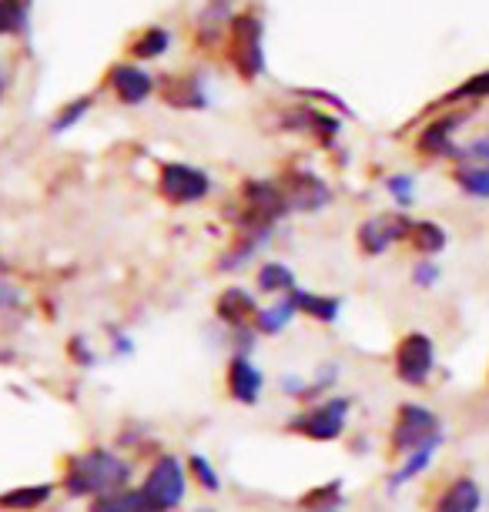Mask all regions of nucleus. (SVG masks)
Returning a JSON list of instances; mask_svg holds the SVG:
<instances>
[{
  "label": "nucleus",
  "mask_w": 489,
  "mask_h": 512,
  "mask_svg": "<svg viewBox=\"0 0 489 512\" xmlns=\"http://www.w3.org/2000/svg\"><path fill=\"white\" fill-rule=\"evenodd\" d=\"M128 482H131V462L104 446L84 449L78 456H71L61 472V486L71 499H98L108 496V492L128 489Z\"/></svg>",
  "instance_id": "nucleus-1"
},
{
  "label": "nucleus",
  "mask_w": 489,
  "mask_h": 512,
  "mask_svg": "<svg viewBox=\"0 0 489 512\" xmlns=\"http://www.w3.org/2000/svg\"><path fill=\"white\" fill-rule=\"evenodd\" d=\"M289 215V201L278 181L248 178L242 185V198H238V211H232V221L242 235H262L268 238L272 228Z\"/></svg>",
  "instance_id": "nucleus-2"
},
{
  "label": "nucleus",
  "mask_w": 489,
  "mask_h": 512,
  "mask_svg": "<svg viewBox=\"0 0 489 512\" xmlns=\"http://www.w3.org/2000/svg\"><path fill=\"white\" fill-rule=\"evenodd\" d=\"M352 399L349 395H329L312 409L299 412L289 419V432H299L309 442H335L345 432V419H349Z\"/></svg>",
  "instance_id": "nucleus-3"
},
{
  "label": "nucleus",
  "mask_w": 489,
  "mask_h": 512,
  "mask_svg": "<svg viewBox=\"0 0 489 512\" xmlns=\"http://www.w3.org/2000/svg\"><path fill=\"white\" fill-rule=\"evenodd\" d=\"M185 489H188L185 462L168 456V452L151 462L145 486H141V492L151 499V506H155L158 512H175L181 502H185Z\"/></svg>",
  "instance_id": "nucleus-4"
},
{
  "label": "nucleus",
  "mask_w": 489,
  "mask_h": 512,
  "mask_svg": "<svg viewBox=\"0 0 489 512\" xmlns=\"http://www.w3.org/2000/svg\"><path fill=\"white\" fill-rule=\"evenodd\" d=\"M443 439V425H439V415L433 409L419 402H406L399 405L396 412V425H392V449L409 456V452L423 449L426 442Z\"/></svg>",
  "instance_id": "nucleus-5"
},
{
  "label": "nucleus",
  "mask_w": 489,
  "mask_h": 512,
  "mask_svg": "<svg viewBox=\"0 0 489 512\" xmlns=\"http://www.w3.org/2000/svg\"><path fill=\"white\" fill-rule=\"evenodd\" d=\"M232 61L245 81L265 74V47H262V21L255 14L232 17Z\"/></svg>",
  "instance_id": "nucleus-6"
},
{
  "label": "nucleus",
  "mask_w": 489,
  "mask_h": 512,
  "mask_svg": "<svg viewBox=\"0 0 489 512\" xmlns=\"http://www.w3.org/2000/svg\"><path fill=\"white\" fill-rule=\"evenodd\" d=\"M436 369V345L433 338L426 332H409L402 335V342L396 345V375L399 382L412 385V389H419V385L429 382V375Z\"/></svg>",
  "instance_id": "nucleus-7"
},
{
  "label": "nucleus",
  "mask_w": 489,
  "mask_h": 512,
  "mask_svg": "<svg viewBox=\"0 0 489 512\" xmlns=\"http://www.w3.org/2000/svg\"><path fill=\"white\" fill-rule=\"evenodd\" d=\"M158 191H161V198L171 201V205H195V201L208 198V191H212V178H208L201 168L171 161L161 168Z\"/></svg>",
  "instance_id": "nucleus-8"
},
{
  "label": "nucleus",
  "mask_w": 489,
  "mask_h": 512,
  "mask_svg": "<svg viewBox=\"0 0 489 512\" xmlns=\"http://www.w3.org/2000/svg\"><path fill=\"white\" fill-rule=\"evenodd\" d=\"M285 201H289V211H322L332 201L329 185L315 175V171H289L282 181Z\"/></svg>",
  "instance_id": "nucleus-9"
},
{
  "label": "nucleus",
  "mask_w": 489,
  "mask_h": 512,
  "mask_svg": "<svg viewBox=\"0 0 489 512\" xmlns=\"http://www.w3.org/2000/svg\"><path fill=\"white\" fill-rule=\"evenodd\" d=\"M409 228H412V221L406 215H376L359 225V248L366 251V255H382V251H389L396 241L409 238Z\"/></svg>",
  "instance_id": "nucleus-10"
},
{
  "label": "nucleus",
  "mask_w": 489,
  "mask_h": 512,
  "mask_svg": "<svg viewBox=\"0 0 489 512\" xmlns=\"http://www.w3.org/2000/svg\"><path fill=\"white\" fill-rule=\"evenodd\" d=\"M225 389L238 405H258L262 389H265V375L252 359L232 355V359H228V369H225Z\"/></svg>",
  "instance_id": "nucleus-11"
},
{
  "label": "nucleus",
  "mask_w": 489,
  "mask_h": 512,
  "mask_svg": "<svg viewBox=\"0 0 489 512\" xmlns=\"http://www.w3.org/2000/svg\"><path fill=\"white\" fill-rule=\"evenodd\" d=\"M258 315V298L242 285H228L215 302V318L225 328H245L252 325Z\"/></svg>",
  "instance_id": "nucleus-12"
},
{
  "label": "nucleus",
  "mask_w": 489,
  "mask_h": 512,
  "mask_svg": "<svg viewBox=\"0 0 489 512\" xmlns=\"http://www.w3.org/2000/svg\"><path fill=\"white\" fill-rule=\"evenodd\" d=\"M111 91L118 94L124 104H141L151 98L155 81H151V74L141 71V67L118 64V67H111Z\"/></svg>",
  "instance_id": "nucleus-13"
},
{
  "label": "nucleus",
  "mask_w": 489,
  "mask_h": 512,
  "mask_svg": "<svg viewBox=\"0 0 489 512\" xmlns=\"http://www.w3.org/2000/svg\"><path fill=\"white\" fill-rule=\"evenodd\" d=\"M483 506V489H479L476 479L459 476L443 489V496L436 499L433 512H479Z\"/></svg>",
  "instance_id": "nucleus-14"
},
{
  "label": "nucleus",
  "mask_w": 489,
  "mask_h": 512,
  "mask_svg": "<svg viewBox=\"0 0 489 512\" xmlns=\"http://www.w3.org/2000/svg\"><path fill=\"white\" fill-rule=\"evenodd\" d=\"M289 298H292L295 312L305 315V318H312V322H322V325H332L335 318H339V312H342L339 298L315 295V292H309V288H295V292H289Z\"/></svg>",
  "instance_id": "nucleus-15"
},
{
  "label": "nucleus",
  "mask_w": 489,
  "mask_h": 512,
  "mask_svg": "<svg viewBox=\"0 0 489 512\" xmlns=\"http://www.w3.org/2000/svg\"><path fill=\"white\" fill-rule=\"evenodd\" d=\"M54 499V486L51 482H37V486H17L0 492V509L4 512H34L47 506Z\"/></svg>",
  "instance_id": "nucleus-16"
},
{
  "label": "nucleus",
  "mask_w": 489,
  "mask_h": 512,
  "mask_svg": "<svg viewBox=\"0 0 489 512\" xmlns=\"http://www.w3.org/2000/svg\"><path fill=\"white\" fill-rule=\"evenodd\" d=\"M463 121V118H443V121H436V124H429V128L419 134V151L423 154H433V158H459V151L463 148H456L453 144V131H456V124Z\"/></svg>",
  "instance_id": "nucleus-17"
},
{
  "label": "nucleus",
  "mask_w": 489,
  "mask_h": 512,
  "mask_svg": "<svg viewBox=\"0 0 489 512\" xmlns=\"http://www.w3.org/2000/svg\"><path fill=\"white\" fill-rule=\"evenodd\" d=\"M88 512H158L151 506V499L141 489H118L108 492V496L91 499Z\"/></svg>",
  "instance_id": "nucleus-18"
},
{
  "label": "nucleus",
  "mask_w": 489,
  "mask_h": 512,
  "mask_svg": "<svg viewBox=\"0 0 489 512\" xmlns=\"http://www.w3.org/2000/svg\"><path fill=\"white\" fill-rule=\"evenodd\" d=\"M295 315H299V312H295L292 298H289V295H282L275 305L258 308V315H255L252 328H255L258 335H278V332H285V325H289Z\"/></svg>",
  "instance_id": "nucleus-19"
},
{
  "label": "nucleus",
  "mask_w": 489,
  "mask_h": 512,
  "mask_svg": "<svg viewBox=\"0 0 489 512\" xmlns=\"http://www.w3.org/2000/svg\"><path fill=\"white\" fill-rule=\"evenodd\" d=\"M255 282H258V292H265V295H289L295 292V272L289 265H282V262H265L262 268H258V275H255Z\"/></svg>",
  "instance_id": "nucleus-20"
},
{
  "label": "nucleus",
  "mask_w": 489,
  "mask_h": 512,
  "mask_svg": "<svg viewBox=\"0 0 489 512\" xmlns=\"http://www.w3.org/2000/svg\"><path fill=\"white\" fill-rule=\"evenodd\" d=\"M165 98L175 108H208V94L198 77H175V81H168Z\"/></svg>",
  "instance_id": "nucleus-21"
},
{
  "label": "nucleus",
  "mask_w": 489,
  "mask_h": 512,
  "mask_svg": "<svg viewBox=\"0 0 489 512\" xmlns=\"http://www.w3.org/2000/svg\"><path fill=\"white\" fill-rule=\"evenodd\" d=\"M443 446V439H433V442H426L423 449H416V452H409L406 456V462L396 469V476L389 479V489H402L406 482H412L419 476V472H426L429 469V462H433V456H436V449Z\"/></svg>",
  "instance_id": "nucleus-22"
},
{
  "label": "nucleus",
  "mask_w": 489,
  "mask_h": 512,
  "mask_svg": "<svg viewBox=\"0 0 489 512\" xmlns=\"http://www.w3.org/2000/svg\"><path fill=\"white\" fill-rule=\"evenodd\" d=\"M409 241L423 251V255H439V251L446 248V231L439 228L436 221H412Z\"/></svg>",
  "instance_id": "nucleus-23"
},
{
  "label": "nucleus",
  "mask_w": 489,
  "mask_h": 512,
  "mask_svg": "<svg viewBox=\"0 0 489 512\" xmlns=\"http://www.w3.org/2000/svg\"><path fill=\"white\" fill-rule=\"evenodd\" d=\"M456 181H459V188H463L466 195H473V198H489V168H486V164L459 161Z\"/></svg>",
  "instance_id": "nucleus-24"
},
{
  "label": "nucleus",
  "mask_w": 489,
  "mask_h": 512,
  "mask_svg": "<svg viewBox=\"0 0 489 512\" xmlns=\"http://www.w3.org/2000/svg\"><path fill=\"white\" fill-rule=\"evenodd\" d=\"M168 44H171V34L165 31V27H148L145 34L134 41V57H141V61H151V57H161L168 51Z\"/></svg>",
  "instance_id": "nucleus-25"
},
{
  "label": "nucleus",
  "mask_w": 489,
  "mask_h": 512,
  "mask_svg": "<svg viewBox=\"0 0 489 512\" xmlns=\"http://www.w3.org/2000/svg\"><path fill=\"white\" fill-rule=\"evenodd\" d=\"M325 506H342V479H332L325 486L305 492L302 496V509L312 512V509H325Z\"/></svg>",
  "instance_id": "nucleus-26"
},
{
  "label": "nucleus",
  "mask_w": 489,
  "mask_h": 512,
  "mask_svg": "<svg viewBox=\"0 0 489 512\" xmlns=\"http://www.w3.org/2000/svg\"><path fill=\"white\" fill-rule=\"evenodd\" d=\"M27 27L24 0H0V34H21Z\"/></svg>",
  "instance_id": "nucleus-27"
},
{
  "label": "nucleus",
  "mask_w": 489,
  "mask_h": 512,
  "mask_svg": "<svg viewBox=\"0 0 489 512\" xmlns=\"http://www.w3.org/2000/svg\"><path fill=\"white\" fill-rule=\"evenodd\" d=\"M91 108V98H78V101H67L61 111H57V118L51 121V131L54 134H64V131H71V128H78V121L88 114Z\"/></svg>",
  "instance_id": "nucleus-28"
},
{
  "label": "nucleus",
  "mask_w": 489,
  "mask_h": 512,
  "mask_svg": "<svg viewBox=\"0 0 489 512\" xmlns=\"http://www.w3.org/2000/svg\"><path fill=\"white\" fill-rule=\"evenodd\" d=\"M188 476H195L198 486H201V489H208V492H218V489H222L218 469H215L205 456H188Z\"/></svg>",
  "instance_id": "nucleus-29"
},
{
  "label": "nucleus",
  "mask_w": 489,
  "mask_h": 512,
  "mask_svg": "<svg viewBox=\"0 0 489 512\" xmlns=\"http://www.w3.org/2000/svg\"><path fill=\"white\" fill-rule=\"evenodd\" d=\"M386 188H389V195L399 201V208L412 205V195H416V181H412L409 175H392L386 181Z\"/></svg>",
  "instance_id": "nucleus-30"
},
{
  "label": "nucleus",
  "mask_w": 489,
  "mask_h": 512,
  "mask_svg": "<svg viewBox=\"0 0 489 512\" xmlns=\"http://www.w3.org/2000/svg\"><path fill=\"white\" fill-rule=\"evenodd\" d=\"M459 98H489V71L476 74L473 81H466L463 88H456L446 101H459Z\"/></svg>",
  "instance_id": "nucleus-31"
},
{
  "label": "nucleus",
  "mask_w": 489,
  "mask_h": 512,
  "mask_svg": "<svg viewBox=\"0 0 489 512\" xmlns=\"http://www.w3.org/2000/svg\"><path fill=\"white\" fill-rule=\"evenodd\" d=\"M67 355H71L81 369H91V365L98 362V355H94V349L88 345V338H84V335H74L71 342H67Z\"/></svg>",
  "instance_id": "nucleus-32"
},
{
  "label": "nucleus",
  "mask_w": 489,
  "mask_h": 512,
  "mask_svg": "<svg viewBox=\"0 0 489 512\" xmlns=\"http://www.w3.org/2000/svg\"><path fill=\"white\" fill-rule=\"evenodd\" d=\"M21 305H24V292L0 275V312H14V308H21Z\"/></svg>",
  "instance_id": "nucleus-33"
},
{
  "label": "nucleus",
  "mask_w": 489,
  "mask_h": 512,
  "mask_svg": "<svg viewBox=\"0 0 489 512\" xmlns=\"http://www.w3.org/2000/svg\"><path fill=\"white\" fill-rule=\"evenodd\" d=\"M459 161H473V164H486L489 168V134H483V138H476L469 148L459 151Z\"/></svg>",
  "instance_id": "nucleus-34"
},
{
  "label": "nucleus",
  "mask_w": 489,
  "mask_h": 512,
  "mask_svg": "<svg viewBox=\"0 0 489 512\" xmlns=\"http://www.w3.org/2000/svg\"><path fill=\"white\" fill-rule=\"evenodd\" d=\"M278 389H282V395H289V399L305 402V392H309V382H305L302 375H289V372H285L282 379H278Z\"/></svg>",
  "instance_id": "nucleus-35"
},
{
  "label": "nucleus",
  "mask_w": 489,
  "mask_h": 512,
  "mask_svg": "<svg viewBox=\"0 0 489 512\" xmlns=\"http://www.w3.org/2000/svg\"><path fill=\"white\" fill-rule=\"evenodd\" d=\"M412 282H416V288H433L439 282V265L436 262H419L416 268H412Z\"/></svg>",
  "instance_id": "nucleus-36"
},
{
  "label": "nucleus",
  "mask_w": 489,
  "mask_h": 512,
  "mask_svg": "<svg viewBox=\"0 0 489 512\" xmlns=\"http://www.w3.org/2000/svg\"><path fill=\"white\" fill-rule=\"evenodd\" d=\"M134 352V342L128 335H114V355H131Z\"/></svg>",
  "instance_id": "nucleus-37"
},
{
  "label": "nucleus",
  "mask_w": 489,
  "mask_h": 512,
  "mask_svg": "<svg viewBox=\"0 0 489 512\" xmlns=\"http://www.w3.org/2000/svg\"><path fill=\"white\" fill-rule=\"evenodd\" d=\"M312 512H342V506H325V509H312Z\"/></svg>",
  "instance_id": "nucleus-38"
},
{
  "label": "nucleus",
  "mask_w": 489,
  "mask_h": 512,
  "mask_svg": "<svg viewBox=\"0 0 489 512\" xmlns=\"http://www.w3.org/2000/svg\"><path fill=\"white\" fill-rule=\"evenodd\" d=\"M0 94H4V81H0Z\"/></svg>",
  "instance_id": "nucleus-39"
},
{
  "label": "nucleus",
  "mask_w": 489,
  "mask_h": 512,
  "mask_svg": "<svg viewBox=\"0 0 489 512\" xmlns=\"http://www.w3.org/2000/svg\"><path fill=\"white\" fill-rule=\"evenodd\" d=\"M198 512H208V509H198Z\"/></svg>",
  "instance_id": "nucleus-40"
}]
</instances>
